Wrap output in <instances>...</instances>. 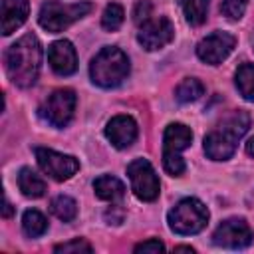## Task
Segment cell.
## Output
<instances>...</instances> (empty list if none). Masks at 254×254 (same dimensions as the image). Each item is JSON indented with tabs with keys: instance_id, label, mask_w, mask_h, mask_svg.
<instances>
[{
	"instance_id": "1",
	"label": "cell",
	"mask_w": 254,
	"mask_h": 254,
	"mask_svg": "<svg viewBox=\"0 0 254 254\" xmlns=\"http://www.w3.org/2000/svg\"><path fill=\"white\" fill-rule=\"evenodd\" d=\"M8 77L18 87H30L36 83L42 65V46L34 34L22 36L6 50L4 56Z\"/></svg>"
},
{
	"instance_id": "26",
	"label": "cell",
	"mask_w": 254,
	"mask_h": 254,
	"mask_svg": "<svg viewBox=\"0 0 254 254\" xmlns=\"http://www.w3.org/2000/svg\"><path fill=\"white\" fill-rule=\"evenodd\" d=\"M165 250V244L159 240V238H149L141 244L135 246V252H149V254H159Z\"/></svg>"
},
{
	"instance_id": "30",
	"label": "cell",
	"mask_w": 254,
	"mask_h": 254,
	"mask_svg": "<svg viewBox=\"0 0 254 254\" xmlns=\"http://www.w3.org/2000/svg\"><path fill=\"white\" fill-rule=\"evenodd\" d=\"M246 153H248L250 157H254V137L248 139V143H246Z\"/></svg>"
},
{
	"instance_id": "27",
	"label": "cell",
	"mask_w": 254,
	"mask_h": 254,
	"mask_svg": "<svg viewBox=\"0 0 254 254\" xmlns=\"http://www.w3.org/2000/svg\"><path fill=\"white\" fill-rule=\"evenodd\" d=\"M149 16H151V2H149V0L137 2L135 10H133V20H135L137 24H143V22L149 20Z\"/></svg>"
},
{
	"instance_id": "7",
	"label": "cell",
	"mask_w": 254,
	"mask_h": 254,
	"mask_svg": "<svg viewBox=\"0 0 254 254\" xmlns=\"http://www.w3.org/2000/svg\"><path fill=\"white\" fill-rule=\"evenodd\" d=\"M75 109V93L73 89H56L40 107V115L44 121H48L54 127H65Z\"/></svg>"
},
{
	"instance_id": "17",
	"label": "cell",
	"mask_w": 254,
	"mask_h": 254,
	"mask_svg": "<svg viewBox=\"0 0 254 254\" xmlns=\"http://www.w3.org/2000/svg\"><path fill=\"white\" fill-rule=\"evenodd\" d=\"M93 190H95V194H97L99 198L115 202V200L123 198V194H125V185H123L117 177L103 175V177H99V179L93 181Z\"/></svg>"
},
{
	"instance_id": "22",
	"label": "cell",
	"mask_w": 254,
	"mask_h": 254,
	"mask_svg": "<svg viewBox=\"0 0 254 254\" xmlns=\"http://www.w3.org/2000/svg\"><path fill=\"white\" fill-rule=\"evenodd\" d=\"M210 0H185V18L190 26H200L208 16Z\"/></svg>"
},
{
	"instance_id": "3",
	"label": "cell",
	"mask_w": 254,
	"mask_h": 254,
	"mask_svg": "<svg viewBox=\"0 0 254 254\" xmlns=\"http://www.w3.org/2000/svg\"><path fill=\"white\" fill-rule=\"evenodd\" d=\"M91 81L99 87H117L129 75V58L115 46L103 48L89 64Z\"/></svg>"
},
{
	"instance_id": "2",
	"label": "cell",
	"mask_w": 254,
	"mask_h": 254,
	"mask_svg": "<svg viewBox=\"0 0 254 254\" xmlns=\"http://www.w3.org/2000/svg\"><path fill=\"white\" fill-rule=\"evenodd\" d=\"M250 127V115L242 109L232 111L204 137V153L212 161H226L234 155L238 141Z\"/></svg>"
},
{
	"instance_id": "20",
	"label": "cell",
	"mask_w": 254,
	"mask_h": 254,
	"mask_svg": "<svg viewBox=\"0 0 254 254\" xmlns=\"http://www.w3.org/2000/svg\"><path fill=\"white\" fill-rule=\"evenodd\" d=\"M204 93V85L194 79V77H187L183 79L177 89H175V97L181 101V103H190V101H196L200 95Z\"/></svg>"
},
{
	"instance_id": "23",
	"label": "cell",
	"mask_w": 254,
	"mask_h": 254,
	"mask_svg": "<svg viewBox=\"0 0 254 254\" xmlns=\"http://www.w3.org/2000/svg\"><path fill=\"white\" fill-rule=\"evenodd\" d=\"M123 18H125L123 8H121L119 4H115V2H111V4H107L105 10H103L101 26H103L105 30H109V32H115V30H119V26L123 24Z\"/></svg>"
},
{
	"instance_id": "29",
	"label": "cell",
	"mask_w": 254,
	"mask_h": 254,
	"mask_svg": "<svg viewBox=\"0 0 254 254\" xmlns=\"http://www.w3.org/2000/svg\"><path fill=\"white\" fill-rule=\"evenodd\" d=\"M2 216H4V218H10V216H12V204L8 202V198H4V210H2Z\"/></svg>"
},
{
	"instance_id": "28",
	"label": "cell",
	"mask_w": 254,
	"mask_h": 254,
	"mask_svg": "<svg viewBox=\"0 0 254 254\" xmlns=\"http://www.w3.org/2000/svg\"><path fill=\"white\" fill-rule=\"evenodd\" d=\"M123 210L119 208V206H111L107 212H105V220L109 222V224H121L123 222Z\"/></svg>"
},
{
	"instance_id": "18",
	"label": "cell",
	"mask_w": 254,
	"mask_h": 254,
	"mask_svg": "<svg viewBox=\"0 0 254 254\" xmlns=\"http://www.w3.org/2000/svg\"><path fill=\"white\" fill-rule=\"evenodd\" d=\"M234 81L240 95L248 101H254V64H242L236 69Z\"/></svg>"
},
{
	"instance_id": "31",
	"label": "cell",
	"mask_w": 254,
	"mask_h": 254,
	"mask_svg": "<svg viewBox=\"0 0 254 254\" xmlns=\"http://www.w3.org/2000/svg\"><path fill=\"white\" fill-rule=\"evenodd\" d=\"M175 252H194V248H190V246H175Z\"/></svg>"
},
{
	"instance_id": "6",
	"label": "cell",
	"mask_w": 254,
	"mask_h": 254,
	"mask_svg": "<svg viewBox=\"0 0 254 254\" xmlns=\"http://www.w3.org/2000/svg\"><path fill=\"white\" fill-rule=\"evenodd\" d=\"M91 12L89 2H77V4H62V2H46L40 10L38 22L44 30L58 34L71 26L75 20L83 18L85 14Z\"/></svg>"
},
{
	"instance_id": "10",
	"label": "cell",
	"mask_w": 254,
	"mask_h": 254,
	"mask_svg": "<svg viewBox=\"0 0 254 254\" xmlns=\"http://www.w3.org/2000/svg\"><path fill=\"white\" fill-rule=\"evenodd\" d=\"M236 46V38L228 32H222V30H216L212 34H208L206 38H202L196 46V56L200 62L204 64H210V65H218L222 64L230 52L234 50Z\"/></svg>"
},
{
	"instance_id": "32",
	"label": "cell",
	"mask_w": 254,
	"mask_h": 254,
	"mask_svg": "<svg viewBox=\"0 0 254 254\" xmlns=\"http://www.w3.org/2000/svg\"><path fill=\"white\" fill-rule=\"evenodd\" d=\"M252 48H254V34H252Z\"/></svg>"
},
{
	"instance_id": "4",
	"label": "cell",
	"mask_w": 254,
	"mask_h": 254,
	"mask_svg": "<svg viewBox=\"0 0 254 254\" xmlns=\"http://www.w3.org/2000/svg\"><path fill=\"white\" fill-rule=\"evenodd\" d=\"M167 222L175 234H196L206 226L208 210L198 198H183L169 210Z\"/></svg>"
},
{
	"instance_id": "11",
	"label": "cell",
	"mask_w": 254,
	"mask_h": 254,
	"mask_svg": "<svg viewBox=\"0 0 254 254\" xmlns=\"http://www.w3.org/2000/svg\"><path fill=\"white\" fill-rule=\"evenodd\" d=\"M175 38V28L171 24L169 18L161 16V18H149L147 22H143V26L139 28L137 34V42L147 50V52H155L165 48L167 44H171Z\"/></svg>"
},
{
	"instance_id": "16",
	"label": "cell",
	"mask_w": 254,
	"mask_h": 254,
	"mask_svg": "<svg viewBox=\"0 0 254 254\" xmlns=\"http://www.w3.org/2000/svg\"><path fill=\"white\" fill-rule=\"evenodd\" d=\"M18 187H20L22 194L28 196V198H38V196H42L46 192V181L36 171L28 169V167L20 169V173H18Z\"/></svg>"
},
{
	"instance_id": "25",
	"label": "cell",
	"mask_w": 254,
	"mask_h": 254,
	"mask_svg": "<svg viewBox=\"0 0 254 254\" xmlns=\"http://www.w3.org/2000/svg\"><path fill=\"white\" fill-rule=\"evenodd\" d=\"M54 250L67 254V252H91L93 248H91V244L85 242L83 238H75V240H69V242H64V244H58Z\"/></svg>"
},
{
	"instance_id": "15",
	"label": "cell",
	"mask_w": 254,
	"mask_h": 254,
	"mask_svg": "<svg viewBox=\"0 0 254 254\" xmlns=\"http://www.w3.org/2000/svg\"><path fill=\"white\" fill-rule=\"evenodd\" d=\"M28 12V0H2V34L10 36L12 32H16L26 22Z\"/></svg>"
},
{
	"instance_id": "12",
	"label": "cell",
	"mask_w": 254,
	"mask_h": 254,
	"mask_svg": "<svg viewBox=\"0 0 254 254\" xmlns=\"http://www.w3.org/2000/svg\"><path fill=\"white\" fill-rule=\"evenodd\" d=\"M254 234L244 218H228L218 224L212 234V242L222 248H246Z\"/></svg>"
},
{
	"instance_id": "8",
	"label": "cell",
	"mask_w": 254,
	"mask_h": 254,
	"mask_svg": "<svg viewBox=\"0 0 254 254\" xmlns=\"http://www.w3.org/2000/svg\"><path fill=\"white\" fill-rule=\"evenodd\" d=\"M127 175H129V181H131V190L135 192L137 198L151 202L159 196L161 185H159L155 169L151 167V163L147 159L131 161L129 167H127Z\"/></svg>"
},
{
	"instance_id": "24",
	"label": "cell",
	"mask_w": 254,
	"mask_h": 254,
	"mask_svg": "<svg viewBox=\"0 0 254 254\" xmlns=\"http://www.w3.org/2000/svg\"><path fill=\"white\" fill-rule=\"evenodd\" d=\"M246 6H248V0H222L220 12L228 20H240L246 12Z\"/></svg>"
},
{
	"instance_id": "14",
	"label": "cell",
	"mask_w": 254,
	"mask_h": 254,
	"mask_svg": "<svg viewBox=\"0 0 254 254\" xmlns=\"http://www.w3.org/2000/svg\"><path fill=\"white\" fill-rule=\"evenodd\" d=\"M105 137L117 149H127L137 139V123L129 115H115L105 125Z\"/></svg>"
},
{
	"instance_id": "13",
	"label": "cell",
	"mask_w": 254,
	"mask_h": 254,
	"mask_svg": "<svg viewBox=\"0 0 254 254\" xmlns=\"http://www.w3.org/2000/svg\"><path fill=\"white\" fill-rule=\"evenodd\" d=\"M48 62L58 75H71L77 69V54L69 40H58L48 48Z\"/></svg>"
},
{
	"instance_id": "5",
	"label": "cell",
	"mask_w": 254,
	"mask_h": 254,
	"mask_svg": "<svg viewBox=\"0 0 254 254\" xmlns=\"http://www.w3.org/2000/svg\"><path fill=\"white\" fill-rule=\"evenodd\" d=\"M192 133L183 123H171L163 137V167L171 177H181L185 173V161L181 153L190 145Z\"/></svg>"
},
{
	"instance_id": "9",
	"label": "cell",
	"mask_w": 254,
	"mask_h": 254,
	"mask_svg": "<svg viewBox=\"0 0 254 254\" xmlns=\"http://www.w3.org/2000/svg\"><path fill=\"white\" fill-rule=\"evenodd\" d=\"M34 153H36V161L40 169L46 175H50L54 181H67L79 169V161L71 155H64V153H58L46 147H36Z\"/></svg>"
},
{
	"instance_id": "21",
	"label": "cell",
	"mask_w": 254,
	"mask_h": 254,
	"mask_svg": "<svg viewBox=\"0 0 254 254\" xmlns=\"http://www.w3.org/2000/svg\"><path fill=\"white\" fill-rule=\"evenodd\" d=\"M50 208H52L54 216H58V218L64 220V222L73 220L75 214H77V204H75V200H73L71 196H65V194L56 196V198L52 200Z\"/></svg>"
},
{
	"instance_id": "19",
	"label": "cell",
	"mask_w": 254,
	"mask_h": 254,
	"mask_svg": "<svg viewBox=\"0 0 254 254\" xmlns=\"http://www.w3.org/2000/svg\"><path fill=\"white\" fill-rule=\"evenodd\" d=\"M22 228H24V232L30 238H38V236H42L48 230V220H46V216L40 210L30 208L22 216Z\"/></svg>"
}]
</instances>
